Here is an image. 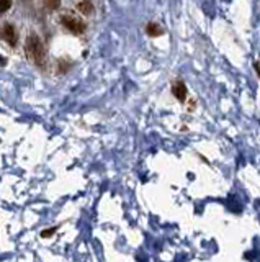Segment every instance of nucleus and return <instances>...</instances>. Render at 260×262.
Returning a JSON list of instances; mask_svg holds the SVG:
<instances>
[{"instance_id": "6", "label": "nucleus", "mask_w": 260, "mask_h": 262, "mask_svg": "<svg viewBox=\"0 0 260 262\" xmlns=\"http://www.w3.org/2000/svg\"><path fill=\"white\" fill-rule=\"evenodd\" d=\"M146 31H147V35H149V36H154V38L164 33V30H162V28L157 23H149V25L146 26Z\"/></svg>"}, {"instance_id": "5", "label": "nucleus", "mask_w": 260, "mask_h": 262, "mask_svg": "<svg viewBox=\"0 0 260 262\" xmlns=\"http://www.w3.org/2000/svg\"><path fill=\"white\" fill-rule=\"evenodd\" d=\"M77 10L80 13H84V15H90V13L93 12V5L90 0H82V2L77 4Z\"/></svg>"}, {"instance_id": "9", "label": "nucleus", "mask_w": 260, "mask_h": 262, "mask_svg": "<svg viewBox=\"0 0 260 262\" xmlns=\"http://www.w3.org/2000/svg\"><path fill=\"white\" fill-rule=\"evenodd\" d=\"M12 7V0H0V13H5Z\"/></svg>"}, {"instance_id": "8", "label": "nucleus", "mask_w": 260, "mask_h": 262, "mask_svg": "<svg viewBox=\"0 0 260 262\" xmlns=\"http://www.w3.org/2000/svg\"><path fill=\"white\" fill-rule=\"evenodd\" d=\"M56 231H57V226H54V228H48V230H43V231H41V238L48 239V238L53 236Z\"/></svg>"}, {"instance_id": "7", "label": "nucleus", "mask_w": 260, "mask_h": 262, "mask_svg": "<svg viewBox=\"0 0 260 262\" xmlns=\"http://www.w3.org/2000/svg\"><path fill=\"white\" fill-rule=\"evenodd\" d=\"M44 4L49 10H56L59 5H61V0H44Z\"/></svg>"}, {"instance_id": "3", "label": "nucleus", "mask_w": 260, "mask_h": 262, "mask_svg": "<svg viewBox=\"0 0 260 262\" xmlns=\"http://www.w3.org/2000/svg\"><path fill=\"white\" fill-rule=\"evenodd\" d=\"M0 33H2V38L9 43L10 46H15L17 45V31H15V28L10 25V23H5L4 25V28L2 30H0Z\"/></svg>"}, {"instance_id": "2", "label": "nucleus", "mask_w": 260, "mask_h": 262, "mask_svg": "<svg viewBox=\"0 0 260 262\" xmlns=\"http://www.w3.org/2000/svg\"><path fill=\"white\" fill-rule=\"evenodd\" d=\"M61 23L74 35H80V33H84V30H85L84 21H80L79 18L72 17V15H62L61 17Z\"/></svg>"}, {"instance_id": "4", "label": "nucleus", "mask_w": 260, "mask_h": 262, "mask_svg": "<svg viewBox=\"0 0 260 262\" xmlns=\"http://www.w3.org/2000/svg\"><path fill=\"white\" fill-rule=\"evenodd\" d=\"M172 93L174 95L180 100V102H183L185 99H187V87H185V84L182 82V81H177L174 85H172Z\"/></svg>"}, {"instance_id": "1", "label": "nucleus", "mask_w": 260, "mask_h": 262, "mask_svg": "<svg viewBox=\"0 0 260 262\" xmlns=\"http://www.w3.org/2000/svg\"><path fill=\"white\" fill-rule=\"evenodd\" d=\"M25 53L38 68H44L46 66V51L41 40L36 35H29L25 45Z\"/></svg>"}]
</instances>
